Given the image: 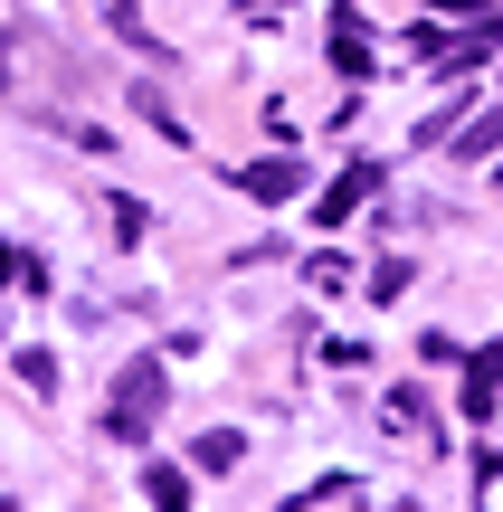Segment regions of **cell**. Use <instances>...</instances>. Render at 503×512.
Listing matches in <instances>:
<instances>
[{
    "mask_svg": "<svg viewBox=\"0 0 503 512\" xmlns=\"http://www.w3.org/2000/svg\"><path fill=\"white\" fill-rule=\"evenodd\" d=\"M361 190H371V171H342V181H333V200H323V219H352V200H361Z\"/></svg>",
    "mask_w": 503,
    "mask_h": 512,
    "instance_id": "3957f363",
    "label": "cell"
},
{
    "mask_svg": "<svg viewBox=\"0 0 503 512\" xmlns=\"http://www.w3.org/2000/svg\"><path fill=\"white\" fill-rule=\"evenodd\" d=\"M295 181H304L295 162H257L247 171V200H295Z\"/></svg>",
    "mask_w": 503,
    "mask_h": 512,
    "instance_id": "7a4b0ae2",
    "label": "cell"
},
{
    "mask_svg": "<svg viewBox=\"0 0 503 512\" xmlns=\"http://www.w3.org/2000/svg\"><path fill=\"white\" fill-rule=\"evenodd\" d=\"M0 86H10V38H0Z\"/></svg>",
    "mask_w": 503,
    "mask_h": 512,
    "instance_id": "277c9868",
    "label": "cell"
},
{
    "mask_svg": "<svg viewBox=\"0 0 503 512\" xmlns=\"http://www.w3.org/2000/svg\"><path fill=\"white\" fill-rule=\"evenodd\" d=\"M162 361H133L124 370V380H114V399H105V427H114V437H124V446H143L152 437V418H162Z\"/></svg>",
    "mask_w": 503,
    "mask_h": 512,
    "instance_id": "6da1fadb",
    "label": "cell"
}]
</instances>
